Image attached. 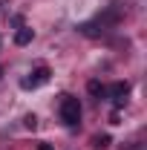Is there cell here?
<instances>
[{"label":"cell","instance_id":"6da1fadb","mask_svg":"<svg viewBox=\"0 0 147 150\" xmlns=\"http://www.w3.org/2000/svg\"><path fill=\"white\" fill-rule=\"evenodd\" d=\"M61 121L66 127H75L81 121V101L75 95H61Z\"/></svg>","mask_w":147,"mask_h":150},{"label":"cell","instance_id":"7a4b0ae2","mask_svg":"<svg viewBox=\"0 0 147 150\" xmlns=\"http://www.w3.org/2000/svg\"><path fill=\"white\" fill-rule=\"evenodd\" d=\"M49 67H37L35 72H29V78H23V81H20V87H23V90H37V87H43V84H46V81H49Z\"/></svg>","mask_w":147,"mask_h":150},{"label":"cell","instance_id":"3957f363","mask_svg":"<svg viewBox=\"0 0 147 150\" xmlns=\"http://www.w3.org/2000/svg\"><path fill=\"white\" fill-rule=\"evenodd\" d=\"M107 95L115 101V107H121V104L127 101V95H130V84H127V81H115L110 90H107Z\"/></svg>","mask_w":147,"mask_h":150},{"label":"cell","instance_id":"277c9868","mask_svg":"<svg viewBox=\"0 0 147 150\" xmlns=\"http://www.w3.org/2000/svg\"><path fill=\"white\" fill-rule=\"evenodd\" d=\"M78 29H81L87 38H98V35H104V32H107V26H104L98 18H95V20H87V23H81Z\"/></svg>","mask_w":147,"mask_h":150},{"label":"cell","instance_id":"5b68a950","mask_svg":"<svg viewBox=\"0 0 147 150\" xmlns=\"http://www.w3.org/2000/svg\"><path fill=\"white\" fill-rule=\"evenodd\" d=\"M32 38H35V32H32V29L20 26L18 32H15V43H18V46H26V43H32Z\"/></svg>","mask_w":147,"mask_h":150},{"label":"cell","instance_id":"8992f818","mask_svg":"<svg viewBox=\"0 0 147 150\" xmlns=\"http://www.w3.org/2000/svg\"><path fill=\"white\" fill-rule=\"evenodd\" d=\"M87 90H90V95H95V98H104V95H107V87H104L101 81H90Z\"/></svg>","mask_w":147,"mask_h":150},{"label":"cell","instance_id":"52a82bcc","mask_svg":"<svg viewBox=\"0 0 147 150\" xmlns=\"http://www.w3.org/2000/svg\"><path fill=\"white\" fill-rule=\"evenodd\" d=\"M92 147L95 150H107L110 147V136H95V139H92Z\"/></svg>","mask_w":147,"mask_h":150},{"label":"cell","instance_id":"ba28073f","mask_svg":"<svg viewBox=\"0 0 147 150\" xmlns=\"http://www.w3.org/2000/svg\"><path fill=\"white\" fill-rule=\"evenodd\" d=\"M23 127H26V130H35V127H37V118L32 115V112H29V115H23Z\"/></svg>","mask_w":147,"mask_h":150},{"label":"cell","instance_id":"9c48e42d","mask_svg":"<svg viewBox=\"0 0 147 150\" xmlns=\"http://www.w3.org/2000/svg\"><path fill=\"white\" fill-rule=\"evenodd\" d=\"M110 124H121V112H118V110L110 115Z\"/></svg>","mask_w":147,"mask_h":150},{"label":"cell","instance_id":"30bf717a","mask_svg":"<svg viewBox=\"0 0 147 150\" xmlns=\"http://www.w3.org/2000/svg\"><path fill=\"white\" fill-rule=\"evenodd\" d=\"M37 150H52V144H37Z\"/></svg>","mask_w":147,"mask_h":150},{"label":"cell","instance_id":"8fae6325","mask_svg":"<svg viewBox=\"0 0 147 150\" xmlns=\"http://www.w3.org/2000/svg\"><path fill=\"white\" fill-rule=\"evenodd\" d=\"M0 75H3V69H0Z\"/></svg>","mask_w":147,"mask_h":150}]
</instances>
